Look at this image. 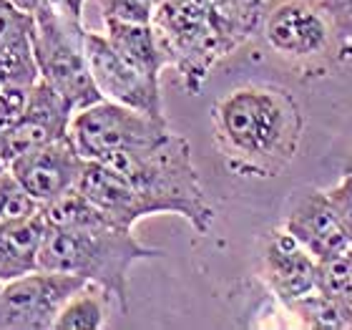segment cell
I'll list each match as a JSON object with an SVG mask.
<instances>
[{"label": "cell", "mask_w": 352, "mask_h": 330, "mask_svg": "<svg viewBox=\"0 0 352 330\" xmlns=\"http://www.w3.org/2000/svg\"><path fill=\"white\" fill-rule=\"evenodd\" d=\"M212 129L221 159L234 174L272 179L300 152L305 116L287 88L250 83L214 103Z\"/></svg>", "instance_id": "cell-1"}, {"label": "cell", "mask_w": 352, "mask_h": 330, "mask_svg": "<svg viewBox=\"0 0 352 330\" xmlns=\"http://www.w3.org/2000/svg\"><path fill=\"white\" fill-rule=\"evenodd\" d=\"M267 0H166L154 25L169 66L189 94H199L212 68L262 28Z\"/></svg>", "instance_id": "cell-2"}, {"label": "cell", "mask_w": 352, "mask_h": 330, "mask_svg": "<svg viewBox=\"0 0 352 330\" xmlns=\"http://www.w3.org/2000/svg\"><path fill=\"white\" fill-rule=\"evenodd\" d=\"M154 257H164V252L144 245L133 229L116 225L48 227L41 249V270L78 275L101 287L129 313V272L136 262Z\"/></svg>", "instance_id": "cell-3"}, {"label": "cell", "mask_w": 352, "mask_h": 330, "mask_svg": "<svg viewBox=\"0 0 352 330\" xmlns=\"http://www.w3.org/2000/svg\"><path fill=\"white\" fill-rule=\"evenodd\" d=\"M129 179L139 197L146 202L148 214L184 217L199 235H206L214 225V207L206 199L199 172L191 159L189 141L169 132L154 147L118 156L109 162Z\"/></svg>", "instance_id": "cell-4"}, {"label": "cell", "mask_w": 352, "mask_h": 330, "mask_svg": "<svg viewBox=\"0 0 352 330\" xmlns=\"http://www.w3.org/2000/svg\"><path fill=\"white\" fill-rule=\"evenodd\" d=\"M83 36H86V28L81 23L60 18L48 3L36 13L33 53H36L41 79L66 96L76 111L103 99L91 76Z\"/></svg>", "instance_id": "cell-5"}, {"label": "cell", "mask_w": 352, "mask_h": 330, "mask_svg": "<svg viewBox=\"0 0 352 330\" xmlns=\"http://www.w3.org/2000/svg\"><path fill=\"white\" fill-rule=\"evenodd\" d=\"M169 132L166 118H156L109 99L76 111L71 121V139L83 159L103 164L154 147Z\"/></svg>", "instance_id": "cell-6"}, {"label": "cell", "mask_w": 352, "mask_h": 330, "mask_svg": "<svg viewBox=\"0 0 352 330\" xmlns=\"http://www.w3.org/2000/svg\"><path fill=\"white\" fill-rule=\"evenodd\" d=\"M88 282L78 275L36 270L0 287V330H51L71 298Z\"/></svg>", "instance_id": "cell-7"}, {"label": "cell", "mask_w": 352, "mask_h": 330, "mask_svg": "<svg viewBox=\"0 0 352 330\" xmlns=\"http://www.w3.org/2000/svg\"><path fill=\"white\" fill-rule=\"evenodd\" d=\"M259 33L282 59L309 61L330 48L338 30L322 0H270Z\"/></svg>", "instance_id": "cell-8"}, {"label": "cell", "mask_w": 352, "mask_h": 330, "mask_svg": "<svg viewBox=\"0 0 352 330\" xmlns=\"http://www.w3.org/2000/svg\"><path fill=\"white\" fill-rule=\"evenodd\" d=\"M86 59L91 66V76L98 88V94L109 101H116L129 109L144 111L156 118H166L162 99V81H154L151 76L126 61L121 53L111 45L106 33L86 30L83 36Z\"/></svg>", "instance_id": "cell-9"}, {"label": "cell", "mask_w": 352, "mask_h": 330, "mask_svg": "<svg viewBox=\"0 0 352 330\" xmlns=\"http://www.w3.org/2000/svg\"><path fill=\"white\" fill-rule=\"evenodd\" d=\"M282 227L315 260H327L352 249L330 194L320 187H297L289 192L282 207Z\"/></svg>", "instance_id": "cell-10"}, {"label": "cell", "mask_w": 352, "mask_h": 330, "mask_svg": "<svg viewBox=\"0 0 352 330\" xmlns=\"http://www.w3.org/2000/svg\"><path fill=\"white\" fill-rule=\"evenodd\" d=\"M257 270L259 280L285 310L317 290V260L282 225L259 240Z\"/></svg>", "instance_id": "cell-11"}, {"label": "cell", "mask_w": 352, "mask_h": 330, "mask_svg": "<svg viewBox=\"0 0 352 330\" xmlns=\"http://www.w3.org/2000/svg\"><path fill=\"white\" fill-rule=\"evenodd\" d=\"M74 103L66 96L58 94L48 81L38 79L30 86L28 106L21 121L0 134V156L3 162L10 164L23 156L25 152L43 144H51L56 139H63L71 134V121H74Z\"/></svg>", "instance_id": "cell-12"}, {"label": "cell", "mask_w": 352, "mask_h": 330, "mask_svg": "<svg viewBox=\"0 0 352 330\" xmlns=\"http://www.w3.org/2000/svg\"><path fill=\"white\" fill-rule=\"evenodd\" d=\"M86 159L76 149L71 134L51 144L36 147L18 156L10 164V172L18 176V182L28 189V194L43 207L60 194L71 192L81 179Z\"/></svg>", "instance_id": "cell-13"}, {"label": "cell", "mask_w": 352, "mask_h": 330, "mask_svg": "<svg viewBox=\"0 0 352 330\" xmlns=\"http://www.w3.org/2000/svg\"><path fill=\"white\" fill-rule=\"evenodd\" d=\"M76 187L118 227L133 229L144 217H151L139 192L133 189L121 172L109 164L86 159V167Z\"/></svg>", "instance_id": "cell-14"}, {"label": "cell", "mask_w": 352, "mask_h": 330, "mask_svg": "<svg viewBox=\"0 0 352 330\" xmlns=\"http://www.w3.org/2000/svg\"><path fill=\"white\" fill-rule=\"evenodd\" d=\"M45 225L43 212L25 220L0 222V282H10L28 272L41 270Z\"/></svg>", "instance_id": "cell-15"}, {"label": "cell", "mask_w": 352, "mask_h": 330, "mask_svg": "<svg viewBox=\"0 0 352 330\" xmlns=\"http://www.w3.org/2000/svg\"><path fill=\"white\" fill-rule=\"evenodd\" d=\"M103 33L126 61H131L133 66L151 76L154 81H162V71L169 66V59L151 23L103 21Z\"/></svg>", "instance_id": "cell-16"}, {"label": "cell", "mask_w": 352, "mask_h": 330, "mask_svg": "<svg viewBox=\"0 0 352 330\" xmlns=\"http://www.w3.org/2000/svg\"><path fill=\"white\" fill-rule=\"evenodd\" d=\"M287 316H292L297 325L302 328H335V330H350L352 328V308L342 302L332 300L324 293L315 290L312 295L297 300L287 308Z\"/></svg>", "instance_id": "cell-17"}, {"label": "cell", "mask_w": 352, "mask_h": 330, "mask_svg": "<svg viewBox=\"0 0 352 330\" xmlns=\"http://www.w3.org/2000/svg\"><path fill=\"white\" fill-rule=\"evenodd\" d=\"M106 298L101 287L88 282L63 305L53 330H101L106 325Z\"/></svg>", "instance_id": "cell-18"}, {"label": "cell", "mask_w": 352, "mask_h": 330, "mask_svg": "<svg viewBox=\"0 0 352 330\" xmlns=\"http://www.w3.org/2000/svg\"><path fill=\"white\" fill-rule=\"evenodd\" d=\"M317 290L352 308V249L317 260Z\"/></svg>", "instance_id": "cell-19"}, {"label": "cell", "mask_w": 352, "mask_h": 330, "mask_svg": "<svg viewBox=\"0 0 352 330\" xmlns=\"http://www.w3.org/2000/svg\"><path fill=\"white\" fill-rule=\"evenodd\" d=\"M36 15L13 0H0V48H33Z\"/></svg>", "instance_id": "cell-20"}, {"label": "cell", "mask_w": 352, "mask_h": 330, "mask_svg": "<svg viewBox=\"0 0 352 330\" xmlns=\"http://www.w3.org/2000/svg\"><path fill=\"white\" fill-rule=\"evenodd\" d=\"M41 212V205L30 197L28 189L18 182V176L8 169L0 174V222L25 220Z\"/></svg>", "instance_id": "cell-21"}, {"label": "cell", "mask_w": 352, "mask_h": 330, "mask_svg": "<svg viewBox=\"0 0 352 330\" xmlns=\"http://www.w3.org/2000/svg\"><path fill=\"white\" fill-rule=\"evenodd\" d=\"M38 79L33 48H0V86H33Z\"/></svg>", "instance_id": "cell-22"}, {"label": "cell", "mask_w": 352, "mask_h": 330, "mask_svg": "<svg viewBox=\"0 0 352 330\" xmlns=\"http://www.w3.org/2000/svg\"><path fill=\"white\" fill-rule=\"evenodd\" d=\"M103 21L151 23L156 13V0H96Z\"/></svg>", "instance_id": "cell-23"}, {"label": "cell", "mask_w": 352, "mask_h": 330, "mask_svg": "<svg viewBox=\"0 0 352 330\" xmlns=\"http://www.w3.org/2000/svg\"><path fill=\"white\" fill-rule=\"evenodd\" d=\"M30 86H0V134L13 129L28 106Z\"/></svg>", "instance_id": "cell-24"}, {"label": "cell", "mask_w": 352, "mask_h": 330, "mask_svg": "<svg viewBox=\"0 0 352 330\" xmlns=\"http://www.w3.org/2000/svg\"><path fill=\"white\" fill-rule=\"evenodd\" d=\"M327 194H330L332 205L338 209L340 220H342V227H345L347 237H350V245H352V172L340 176V182L332 184L330 189H327Z\"/></svg>", "instance_id": "cell-25"}, {"label": "cell", "mask_w": 352, "mask_h": 330, "mask_svg": "<svg viewBox=\"0 0 352 330\" xmlns=\"http://www.w3.org/2000/svg\"><path fill=\"white\" fill-rule=\"evenodd\" d=\"M338 36L352 43V0H322Z\"/></svg>", "instance_id": "cell-26"}, {"label": "cell", "mask_w": 352, "mask_h": 330, "mask_svg": "<svg viewBox=\"0 0 352 330\" xmlns=\"http://www.w3.org/2000/svg\"><path fill=\"white\" fill-rule=\"evenodd\" d=\"M48 6L71 23H81L83 25V8H86V0H48Z\"/></svg>", "instance_id": "cell-27"}, {"label": "cell", "mask_w": 352, "mask_h": 330, "mask_svg": "<svg viewBox=\"0 0 352 330\" xmlns=\"http://www.w3.org/2000/svg\"><path fill=\"white\" fill-rule=\"evenodd\" d=\"M13 3L18 8H23V10H28V13L36 15L38 10H41V8H43L45 3H48V0H13Z\"/></svg>", "instance_id": "cell-28"}, {"label": "cell", "mask_w": 352, "mask_h": 330, "mask_svg": "<svg viewBox=\"0 0 352 330\" xmlns=\"http://www.w3.org/2000/svg\"><path fill=\"white\" fill-rule=\"evenodd\" d=\"M8 169H10V167H8V164L3 162V156H0V174H3V172H8Z\"/></svg>", "instance_id": "cell-29"}, {"label": "cell", "mask_w": 352, "mask_h": 330, "mask_svg": "<svg viewBox=\"0 0 352 330\" xmlns=\"http://www.w3.org/2000/svg\"><path fill=\"white\" fill-rule=\"evenodd\" d=\"M156 3H166V0H156Z\"/></svg>", "instance_id": "cell-30"}, {"label": "cell", "mask_w": 352, "mask_h": 330, "mask_svg": "<svg viewBox=\"0 0 352 330\" xmlns=\"http://www.w3.org/2000/svg\"><path fill=\"white\" fill-rule=\"evenodd\" d=\"M0 287H3V282H0Z\"/></svg>", "instance_id": "cell-31"}]
</instances>
